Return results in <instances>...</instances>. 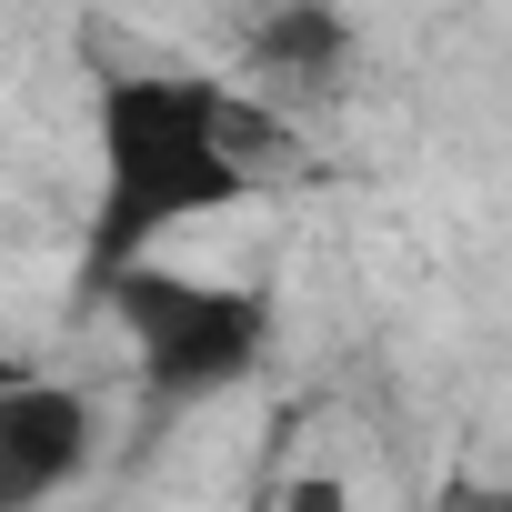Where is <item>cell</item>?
<instances>
[{
  "mask_svg": "<svg viewBox=\"0 0 512 512\" xmlns=\"http://www.w3.org/2000/svg\"><path fill=\"white\" fill-rule=\"evenodd\" d=\"M91 462V402L71 382L11 372L0 382V502H51Z\"/></svg>",
  "mask_w": 512,
  "mask_h": 512,
  "instance_id": "obj_3",
  "label": "cell"
},
{
  "mask_svg": "<svg viewBox=\"0 0 512 512\" xmlns=\"http://www.w3.org/2000/svg\"><path fill=\"white\" fill-rule=\"evenodd\" d=\"M342 51H352V31H342L332 0H292V11H272L262 31H251V61H262L272 81H332Z\"/></svg>",
  "mask_w": 512,
  "mask_h": 512,
  "instance_id": "obj_4",
  "label": "cell"
},
{
  "mask_svg": "<svg viewBox=\"0 0 512 512\" xmlns=\"http://www.w3.org/2000/svg\"><path fill=\"white\" fill-rule=\"evenodd\" d=\"M221 101L211 81H171V71H131L101 91V221H91V282H111L121 262H141V241H161L171 221L231 211L241 201V151L221 141Z\"/></svg>",
  "mask_w": 512,
  "mask_h": 512,
  "instance_id": "obj_1",
  "label": "cell"
},
{
  "mask_svg": "<svg viewBox=\"0 0 512 512\" xmlns=\"http://www.w3.org/2000/svg\"><path fill=\"white\" fill-rule=\"evenodd\" d=\"M101 302L121 312L131 352H141V382L161 402H201V392H231L251 362H262V332H272V302L262 292H231V282H191V272H151V262H121L101 282Z\"/></svg>",
  "mask_w": 512,
  "mask_h": 512,
  "instance_id": "obj_2",
  "label": "cell"
}]
</instances>
